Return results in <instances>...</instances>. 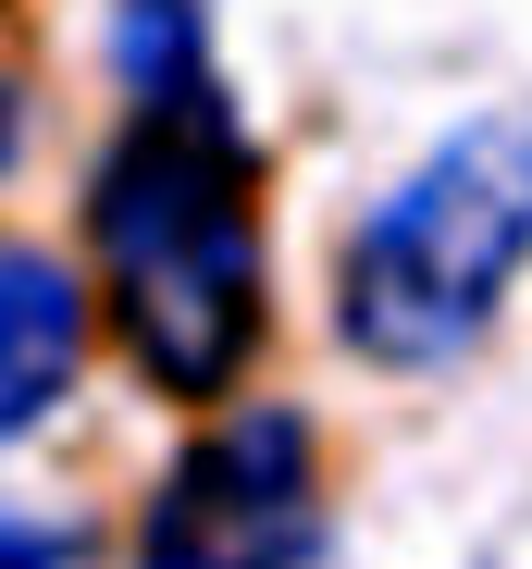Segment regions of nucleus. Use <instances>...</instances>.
Segmentation results:
<instances>
[{
  "label": "nucleus",
  "instance_id": "7ed1b4c3",
  "mask_svg": "<svg viewBox=\"0 0 532 569\" xmlns=\"http://www.w3.org/2000/svg\"><path fill=\"white\" fill-rule=\"evenodd\" d=\"M310 545H322V458L298 409L211 421L137 520V569H310Z\"/></svg>",
  "mask_w": 532,
  "mask_h": 569
},
{
  "label": "nucleus",
  "instance_id": "f03ea898",
  "mask_svg": "<svg viewBox=\"0 0 532 569\" xmlns=\"http://www.w3.org/2000/svg\"><path fill=\"white\" fill-rule=\"evenodd\" d=\"M520 260H532V100H495L459 137H433L409 186L347 236L334 322L384 371H433V359L483 347Z\"/></svg>",
  "mask_w": 532,
  "mask_h": 569
},
{
  "label": "nucleus",
  "instance_id": "423d86ee",
  "mask_svg": "<svg viewBox=\"0 0 532 569\" xmlns=\"http://www.w3.org/2000/svg\"><path fill=\"white\" fill-rule=\"evenodd\" d=\"M13 149H26V100L0 87V173H13Z\"/></svg>",
  "mask_w": 532,
  "mask_h": 569
},
{
  "label": "nucleus",
  "instance_id": "39448f33",
  "mask_svg": "<svg viewBox=\"0 0 532 569\" xmlns=\"http://www.w3.org/2000/svg\"><path fill=\"white\" fill-rule=\"evenodd\" d=\"M0 569H62V545H50L38 520H13V508H0Z\"/></svg>",
  "mask_w": 532,
  "mask_h": 569
},
{
  "label": "nucleus",
  "instance_id": "20e7f679",
  "mask_svg": "<svg viewBox=\"0 0 532 569\" xmlns=\"http://www.w3.org/2000/svg\"><path fill=\"white\" fill-rule=\"evenodd\" d=\"M74 359H87V284L50 248H0V446L38 433L74 397Z\"/></svg>",
  "mask_w": 532,
  "mask_h": 569
},
{
  "label": "nucleus",
  "instance_id": "f257e3e1",
  "mask_svg": "<svg viewBox=\"0 0 532 569\" xmlns=\"http://www.w3.org/2000/svg\"><path fill=\"white\" fill-rule=\"evenodd\" d=\"M87 236L112 272L124 359L173 397H223L273 298H260V211H248V137L211 100H161L87 186Z\"/></svg>",
  "mask_w": 532,
  "mask_h": 569
}]
</instances>
